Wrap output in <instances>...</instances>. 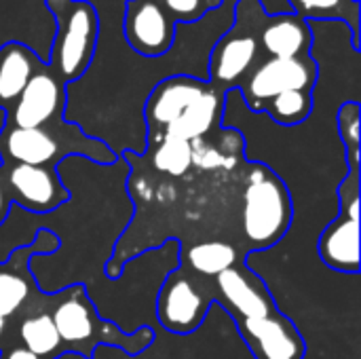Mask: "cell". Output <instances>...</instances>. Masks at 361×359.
Wrapping results in <instances>:
<instances>
[{"mask_svg": "<svg viewBox=\"0 0 361 359\" xmlns=\"http://www.w3.org/2000/svg\"><path fill=\"white\" fill-rule=\"evenodd\" d=\"M313 104V91H286L269 99L262 106V112L281 127H296L311 116Z\"/></svg>", "mask_w": 361, "mask_h": 359, "instance_id": "obj_23", "label": "cell"}, {"mask_svg": "<svg viewBox=\"0 0 361 359\" xmlns=\"http://www.w3.org/2000/svg\"><path fill=\"white\" fill-rule=\"evenodd\" d=\"M127 44L144 57L165 55L178 34V23L159 0H127L123 17Z\"/></svg>", "mask_w": 361, "mask_h": 359, "instance_id": "obj_12", "label": "cell"}, {"mask_svg": "<svg viewBox=\"0 0 361 359\" xmlns=\"http://www.w3.org/2000/svg\"><path fill=\"white\" fill-rule=\"evenodd\" d=\"M0 359H40L34 355L32 351H27L23 345L19 343H8L0 349Z\"/></svg>", "mask_w": 361, "mask_h": 359, "instance_id": "obj_27", "label": "cell"}, {"mask_svg": "<svg viewBox=\"0 0 361 359\" xmlns=\"http://www.w3.org/2000/svg\"><path fill=\"white\" fill-rule=\"evenodd\" d=\"M294 15H298L305 21L319 19H338L345 21L351 30V44L355 51H360V0H288Z\"/></svg>", "mask_w": 361, "mask_h": 359, "instance_id": "obj_20", "label": "cell"}, {"mask_svg": "<svg viewBox=\"0 0 361 359\" xmlns=\"http://www.w3.org/2000/svg\"><path fill=\"white\" fill-rule=\"evenodd\" d=\"M186 262L199 277L214 279L222 271H226V269L235 267L237 262H241V254L231 241L212 239V241L195 243L186 252Z\"/></svg>", "mask_w": 361, "mask_h": 359, "instance_id": "obj_21", "label": "cell"}, {"mask_svg": "<svg viewBox=\"0 0 361 359\" xmlns=\"http://www.w3.org/2000/svg\"><path fill=\"white\" fill-rule=\"evenodd\" d=\"M159 2L176 23H192L205 17L207 11L218 8L222 0H159Z\"/></svg>", "mask_w": 361, "mask_h": 359, "instance_id": "obj_25", "label": "cell"}, {"mask_svg": "<svg viewBox=\"0 0 361 359\" xmlns=\"http://www.w3.org/2000/svg\"><path fill=\"white\" fill-rule=\"evenodd\" d=\"M11 197L6 193V186H4V176H2V167H0V226L6 222V216L11 212Z\"/></svg>", "mask_w": 361, "mask_h": 359, "instance_id": "obj_28", "label": "cell"}, {"mask_svg": "<svg viewBox=\"0 0 361 359\" xmlns=\"http://www.w3.org/2000/svg\"><path fill=\"white\" fill-rule=\"evenodd\" d=\"M294 205L283 180L267 165H254L245 174L241 201V231L250 250L277 245L292 226Z\"/></svg>", "mask_w": 361, "mask_h": 359, "instance_id": "obj_3", "label": "cell"}, {"mask_svg": "<svg viewBox=\"0 0 361 359\" xmlns=\"http://www.w3.org/2000/svg\"><path fill=\"white\" fill-rule=\"evenodd\" d=\"M262 6L258 0H239L235 6L233 25L216 40L209 55V85L222 93L239 89L243 78L264 57L258 44V15Z\"/></svg>", "mask_w": 361, "mask_h": 359, "instance_id": "obj_6", "label": "cell"}, {"mask_svg": "<svg viewBox=\"0 0 361 359\" xmlns=\"http://www.w3.org/2000/svg\"><path fill=\"white\" fill-rule=\"evenodd\" d=\"M224 104H226V93L218 91L216 87H209L195 104L186 108V112L176 123H171L159 138L148 140V142H157L161 138H178L186 142L207 138L209 133L220 129Z\"/></svg>", "mask_w": 361, "mask_h": 359, "instance_id": "obj_18", "label": "cell"}, {"mask_svg": "<svg viewBox=\"0 0 361 359\" xmlns=\"http://www.w3.org/2000/svg\"><path fill=\"white\" fill-rule=\"evenodd\" d=\"M360 174L349 171L338 184V214H345L353 220H360Z\"/></svg>", "mask_w": 361, "mask_h": 359, "instance_id": "obj_26", "label": "cell"}, {"mask_svg": "<svg viewBox=\"0 0 361 359\" xmlns=\"http://www.w3.org/2000/svg\"><path fill=\"white\" fill-rule=\"evenodd\" d=\"M49 303H51V294L47 296V300L40 307L17 317L15 343L23 345L27 351H32L40 359H59L63 355L61 353V339H59L57 328L51 320Z\"/></svg>", "mask_w": 361, "mask_h": 359, "instance_id": "obj_19", "label": "cell"}, {"mask_svg": "<svg viewBox=\"0 0 361 359\" xmlns=\"http://www.w3.org/2000/svg\"><path fill=\"white\" fill-rule=\"evenodd\" d=\"M209 87L212 85L207 78H197L190 74H173V76L159 80L152 87L144 104V121L148 127V140L159 138Z\"/></svg>", "mask_w": 361, "mask_h": 359, "instance_id": "obj_14", "label": "cell"}, {"mask_svg": "<svg viewBox=\"0 0 361 359\" xmlns=\"http://www.w3.org/2000/svg\"><path fill=\"white\" fill-rule=\"evenodd\" d=\"M235 324L254 359H305L307 345L302 334L279 309L271 315L239 320Z\"/></svg>", "mask_w": 361, "mask_h": 359, "instance_id": "obj_13", "label": "cell"}, {"mask_svg": "<svg viewBox=\"0 0 361 359\" xmlns=\"http://www.w3.org/2000/svg\"><path fill=\"white\" fill-rule=\"evenodd\" d=\"M80 157L99 165H114L118 154L104 140L91 138L74 121H57L44 127L19 129L2 125L0 163H21L57 169L66 159Z\"/></svg>", "mask_w": 361, "mask_h": 359, "instance_id": "obj_2", "label": "cell"}, {"mask_svg": "<svg viewBox=\"0 0 361 359\" xmlns=\"http://www.w3.org/2000/svg\"><path fill=\"white\" fill-rule=\"evenodd\" d=\"M0 167L11 203L23 212L44 216L70 201V190L53 167L21 163H0Z\"/></svg>", "mask_w": 361, "mask_h": 359, "instance_id": "obj_9", "label": "cell"}, {"mask_svg": "<svg viewBox=\"0 0 361 359\" xmlns=\"http://www.w3.org/2000/svg\"><path fill=\"white\" fill-rule=\"evenodd\" d=\"M146 148H150V163L157 171L182 178L192 169V146L186 140L161 138L157 142H148Z\"/></svg>", "mask_w": 361, "mask_h": 359, "instance_id": "obj_22", "label": "cell"}, {"mask_svg": "<svg viewBox=\"0 0 361 359\" xmlns=\"http://www.w3.org/2000/svg\"><path fill=\"white\" fill-rule=\"evenodd\" d=\"M258 44L264 57L290 59L311 55L313 49V30L309 21L300 19L294 13L258 15Z\"/></svg>", "mask_w": 361, "mask_h": 359, "instance_id": "obj_15", "label": "cell"}, {"mask_svg": "<svg viewBox=\"0 0 361 359\" xmlns=\"http://www.w3.org/2000/svg\"><path fill=\"white\" fill-rule=\"evenodd\" d=\"M212 298L214 303L218 300L235 322L264 317L277 311L267 284L243 260L212 279Z\"/></svg>", "mask_w": 361, "mask_h": 359, "instance_id": "obj_11", "label": "cell"}, {"mask_svg": "<svg viewBox=\"0 0 361 359\" xmlns=\"http://www.w3.org/2000/svg\"><path fill=\"white\" fill-rule=\"evenodd\" d=\"M338 135L345 144V161L347 169L353 174H360V104L357 102H345L338 108L336 114Z\"/></svg>", "mask_w": 361, "mask_h": 359, "instance_id": "obj_24", "label": "cell"}, {"mask_svg": "<svg viewBox=\"0 0 361 359\" xmlns=\"http://www.w3.org/2000/svg\"><path fill=\"white\" fill-rule=\"evenodd\" d=\"M49 313L61 339L63 355L74 351L85 359H93L95 349L102 345L137 355L154 341V330L150 326H142L135 332H123L112 322L104 320L80 284L51 294Z\"/></svg>", "mask_w": 361, "mask_h": 359, "instance_id": "obj_1", "label": "cell"}, {"mask_svg": "<svg viewBox=\"0 0 361 359\" xmlns=\"http://www.w3.org/2000/svg\"><path fill=\"white\" fill-rule=\"evenodd\" d=\"M68 85L44 63L25 85L15 106L6 112L4 123L19 129L44 127L66 118Z\"/></svg>", "mask_w": 361, "mask_h": 359, "instance_id": "obj_10", "label": "cell"}, {"mask_svg": "<svg viewBox=\"0 0 361 359\" xmlns=\"http://www.w3.org/2000/svg\"><path fill=\"white\" fill-rule=\"evenodd\" d=\"M59 248V239L53 231L40 229L34 239L11 252L0 260V349L13 343L15 322L23 313L40 307L49 294H42L32 275V258L51 254Z\"/></svg>", "mask_w": 361, "mask_h": 359, "instance_id": "obj_5", "label": "cell"}, {"mask_svg": "<svg viewBox=\"0 0 361 359\" xmlns=\"http://www.w3.org/2000/svg\"><path fill=\"white\" fill-rule=\"evenodd\" d=\"M214 298L192 275L173 271L159 290L157 320L171 334H190L205 322Z\"/></svg>", "mask_w": 361, "mask_h": 359, "instance_id": "obj_8", "label": "cell"}, {"mask_svg": "<svg viewBox=\"0 0 361 359\" xmlns=\"http://www.w3.org/2000/svg\"><path fill=\"white\" fill-rule=\"evenodd\" d=\"M319 258L336 273H360V220L338 214L319 235Z\"/></svg>", "mask_w": 361, "mask_h": 359, "instance_id": "obj_16", "label": "cell"}, {"mask_svg": "<svg viewBox=\"0 0 361 359\" xmlns=\"http://www.w3.org/2000/svg\"><path fill=\"white\" fill-rule=\"evenodd\" d=\"M319 78V66L313 55L305 57H262L243 78L239 91L252 112H262V106L286 91H313Z\"/></svg>", "mask_w": 361, "mask_h": 359, "instance_id": "obj_7", "label": "cell"}, {"mask_svg": "<svg viewBox=\"0 0 361 359\" xmlns=\"http://www.w3.org/2000/svg\"><path fill=\"white\" fill-rule=\"evenodd\" d=\"M44 63L34 49L19 40H8L0 47V110L4 114L15 106L30 78Z\"/></svg>", "mask_w": 361, "mask_h": 359, "instance_id": "obj_17", "label": "cell"}, {"mask_svg": "<svg viewBox=\"0 0 361 359\" xmlns=\"http://www.w3.org/2000/svg\"><path fill=\"white\" fill-rule=\"evenodd\" d=\"M55 19V36L47 66L66 83L72 85L89 70L97 38L99 15L89 0H44Z\"/></svg>", "mask_w": 361, "mask_h": 359, "instance_id": "obj_4", "label": "cell"}]
</instances>
